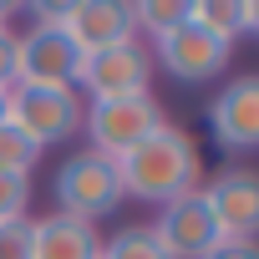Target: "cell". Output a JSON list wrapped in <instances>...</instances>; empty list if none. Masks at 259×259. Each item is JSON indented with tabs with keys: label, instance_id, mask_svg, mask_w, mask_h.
I'll use <instances>...</instances> for the list:
<instances>
[{
	"label": "cell",
	"instance_id": "6da1fadb",
	"mask_svg": "<svg viewBox=\"0 0 259 259\" xmlns=\"http://www.w3.org/2000/svg\"><path fill=\"white\" fill-rule=\"evenodd\" d=\"M117 178H122V198L163 208V203H173V198H183L203 183V158H198V143L183 127L163 122L127 158H117Z\"/></svg>",
	"mask_w": 259,
	"mask_h": 259
},
{
	"label": "cell",
	"instance_id": "7a4b0ae2",
	"mask_svg": "<svg viewBox=\"0 0 259 259\" xmlns=\"http://www.w3.org/2000/svg\"><path fill=\"white\" fill-rule=\"evenodd\" d=\"M51 208L66 213V219H81V224L112 219L122 208L117 163L102 158V153H92V148H76L71 158H61V168L51 178Z\"/></svg>",
	"mask_w": 259,
	"mask_h": 259
},
{
	"label": "cell",
	"instance_id": "3957f363",
	"mask_svg": "<svg viewBox=\"0 0 259 259\" xmlns=\"http://www.w3.org/2000/svg\"><path fill=\"white\" fill-rule=\"evenodd\" d=\"M81 92L71 87H11L6 92V122L21 127V133L46 153V148H61L81 133Z\"/></svg>",
	"mask_w": 259,
	"mask_h": 259
},
{
	"label": "cell",
	"instance_id": "277c9868",
	"mask_svg": "<svg viewBox=\"0 0 259 259\" xmlns=\"http://www.w3.org/2000/svg\"><path fill=\"white\" fill-rule=\"evenodd\" d=\"M168 117H163V102L153 97V92H143V97H112V102H87V112H81V133H87V143H92V153H102V158H127L143 138H153L158 127H163Z\"/></svg>",
	"mask_w": 259,
	"mask_h": 259
},
{
	"label": "cell",
	"instance_id": "5b68a950",
	"mask_svg": "<svg viewBox=\"0 0 259 259\" xmlns=\"http://www.w3.org/2000/svg\"><path fill=\"white\" fill-rule=\"evenodd\" d=\"M81 76V51L56 21H36L16 36V87H71Z\"/></svg>",
	"mask_w": 259,
	"mask_h": 259
},
{
	"label": "cell",
	"instance_id": "8992f818",
	"mask_svg": "<svg viewBox=\"0 0 259 259\" xmlns=\"http://www.w3.org/2000/svg\"><path fill=\"white\" fill-rule=\"evenodd\" d=\"M76 87L87 92V102L143 97V92H153V56H148L143 41L92 51V56H81V76H76Z\"/></svg>",
	"mask_w": 259,
	"mask_h": 259
},
{
	"label": "cell",
	"instance_id": "52a82bcc",
	"mask_svg": "<svg viewBox=\"0 0 259 259\" xmlns=\"http://www.w3.org/2000/svg\"><path fill=\"white\" fill-rule=\"evenodd\" d=\"M148 56H153V71L163 66L173 81H213V76L229 66L234 46L219 41V36H208L203 26L183 21V26H173L168 36H158Z\"/></svg>",
	"mask_w": 259,
	"mask_h": 259
},
{
	"label": "cell",
	"instance_id": "ba28073f",
	"mask_svg": "<svg viewBox=\"0 0 259 259\" xmlns=\"http://www.w3.org/2000/svg\"><path fill=\"white\" fill-rule=\"evenodd\" d=\"M56 26L71 36V46L81 56L107 51V46H127L138 41V16L133 0H71L56 11Z\"/></svg>",
	"mask_w": 259,
	"mask_h": 259
},
{
	"label": "cell",
	"instance_id": "9c48e42d",
	"mask_svg": "<svg viewBox=\"0 0 259 259\" xmlns=\"http://www.w3.org/2000/svg\"><path fill=\"white\" fill-rule=\"evenodd\" d=\"M148 229H153V239L163 244V254H168V259H203V254L224 239L198 188H193V193H183V198H173V203H163V208H158V219H153Z\"/></svg>",
	"mask_w": 259,
	"mask_h": 259
},
{
	"label": "cell",
	"instance_id": "30bf717a",
	"mask_svg": "<svg viewBox=\"0 0 259 259\" xmlns=\"http://www.w3.org/2000/svg\"><path fill=\"white\" fill-rule=\"evenodd\" d=\"M208 133L229 153H249L259 143V76H234L208 102Z\"/></svg>",
	"mask_w": 259,
	"mask_h": 259
},
{
	"label": "cell",
	"instance_id": "8fae6325",
	"mask_svg": "<svg viewBox=\"0 0 259 259\" xmlns=\"http://www.w3.org/2000/svg\"><path fill=\"white\" fill-rule=\"evenodd\" d=\"M213 224L224 239H254V224H259V173L249 168H224L213 173L208 183H198Z\"/></svg>",
	"mask_w": 259,
	"mask_h": 259
},
{
	"label": "cell",
	"instance_id": "7c38bea8",
	"mask_svg": "<svg viewBox=\"0 0 259 259\" xmlns=\"http://www.w3.org/2000/svg\"><path fill=\"white\" fill-rule=\"evenodd\" d=\"M97 254H102L97 224L66 219L56 208L31 219V259H97Z\"/></svg>",
	"mask_w": 259,
	"mask_h": 259
},
{
	"label": "cell",
	"instance_id": "4fadbf2b",
	"mask_svg": "<svg viewBox=\"0 0 259 259\" xmlns=\"http://www.w3.org/2000/svg\"><path fill=\"white\" fill-rule=\"evenodd\" d=\"M188 21L234 46V36L259 31V6L254 0H188Z\"/></svg>",
	"mask_w": 259,
	"mask_h": 259
},
{
	"label": "cell",
	"instance_id": "5bb4252c",
	"mask_svg": "<svg viewBox=\"0 0 259 259\" xmlns=\"http://www.w3.org/2000/svg\"><path fill=\"white\" fill-rule=\"evenodd\" d=\"M97 259H168V254H163V244L153 239L148 224H122L117 234L102 239V254Z\"/></svg>",
	"mask_w": 259,
	"mask_h": 259
},
{
	"label": "cell",
	"instance_id": "9a60e30c",
	"mask_svg": "<svg viewBox=\"0 0 259 259\" xmlns=\"http://www.w3.org/2000/svg\"><path fill=\"white\" fill-rule=\"evenodd\" d=\"M133 16H138V36H168L173 26H183L188 21V0H138L133 6Z\"/></svg>",
	"mask_w": 259,
	"mask_h": 259
},
{
	"label": "cell",
	"instance_id": "2e32d148",
	"mask_svg": "<svg viewBox=\"0 0 259 259\" xmlns=\"http://www.w3.org/2000/svg\"><path fill=\"white\" fill-rule=\"evenodd\" d=\"M36 163H41V148L21 133V127L0 122V173H21V178H31Z\"/></svg>",
	"mask_w": 259,
	"mask_h": 259
},
{
	"label": "cell",
	"instance_id": "e0dca14e",
	"mask_svg": "<svg viewBox=\"0 0 259 259\" xmlns=\"http://www.w3.org/2000/svg\"><path fill=\"white\" fill-rule=\"evenodd\" d=\"M31 178L21 173H0V224H16V219H31Z\"/></svg>",
	"mask_w": 259,
	"mask_h": 259
},
{
	"label": "cell",
	"instance_id": "ac0fdd59",
	"mask_svg": "<svg viewBox=\"0 0 259 259\" xmlns=\"http://www.w3.org/2000/svg\"><path fill=\"white\" fill-rule=\"evenodd\" d=\"M0 259H31V219L0 224Z\"/></svg>",
	"mask_w": 259,
	"mask_h": 259
},
{
	"label": "cell",
	"instance_id": "d6986e66",
	"mask_svg": "<svg viewBox=\"0 0 259 259\" xmlns=\"http://www.w3.org/2000/svg\"><path fill=\"white\" fill-rule=\"evenodd\" d=\"M16 87V31L0 26V97Z\"/></svg>",
	"mask_w": 259,
	"mask_h": 259
},
{
	"label": "cell",
	"instance_id": "ffe728a7",
	"mask_svg": "<svg viewBox=\"0 0 259 259\" xmlns=\"http://www.w3.org/2000/svg\"><path fill=\"white\" fill-rule=\"evenodd\" d=\"M203 259H259V249H254V239H219Z\"/></svg>",
	"mask_w": 259,
	"mask_h": 259
},
{
	"label": "cell",
	"instance_id": "44dd1931",
	"mask_svg": "<svg viewBox=\"0 0 259 259\" xmlns=\"http://www.w3.org/2000/svg\"><path fill=\"white\" fill-rule=\"evenodd\" d=\"M6 21H11V11H6V6H0V26H6Z\"/></svg>",
	"mask_w": 259,
	"mask_h": 259
},
{
	"label": "cell",
	"instance_id": "7402d4cb",
	"mask_svg": "<svg viewBox=\"0 0 259 259\" xmlns=\"http://www.w3.org/2000/svg\"><path fill=\"white\" fill-rule=\"evenodd\" d=\"M0 122H6V97H0Z\"/></svg>",
	"mask_w": 259,
	"mask_h": 259
}]
</instances>
